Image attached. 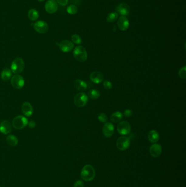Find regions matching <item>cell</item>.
<instances>
[{
	"label": "cell",
	"mask_w": 186,
	"mask_h": 187,
	"mask_svg": "<svg viewBox=\"0 0 186 187\" xmlns=\"http://www.w3.org/2000/svg\"><path fill=\"white\" fill-rule=\"evenodd\" d=\"M95 174L96 173L93 167L90 165H86L84 166L81 170L80 177L84 181L89 182L94 179Z\"/></svg>",
	"instance_id": "obj_1"
},
{
	"label": "cell",
	"mask_w": 186,
	"mask_h": 187,
	"mask_svg": "<svg viewBox=\"0 0 186 187\" xmlns=\"http://www.w3.org/2000/svg\"><path fill=\"white\" fill-rule=\"evenodd\" d=\"M74 57L79 62H84L87 59V53L85 48L81 46L76 47L73 51Z\"/></svg>",
	"instance_id": "obj_2"
},
{
	"label": "cell",
	"mask_w": 186,
	"mask_h": 187,
	"mask_svg": "<svg viewBox=\"0 0 186 187\" xmlns=\"http://www.w3.org/2000/svg\"><path fill=\"white\" fill-rule=\"evenodd\" d=\"M24 68V61L20 57H18L14 60L11 65V71L15 74L22 73Z\"/></svg>",
	"instance_id": "obj_3"
},
{
	"label": "cell",
	"mask_w": 186,
	"mask_h": 187,
	"mask_svg": "<svg viewBox=\"0 0 186 187\" xmlns=\"http://www.w3.org/2000/svg\"><path fill=\"white\" fill-rule=\"evenodd\" d=\"M28 119L22 116H18L14 118L12 122V125L15 129L21 130L26 127L28 125Z\"/></svg>",
	"instance_id": "obj_4"
},
{
	"label": "cell",
	"mask_w": 186,
	"mask_h": 187,
	"mask_svg": "<svg viewBox=\"0 0 186 187\" xmlns=\"http://www.w3.org/2000/svg\"><path fill=\"white\" fill-rule=\"evenodd\" d=\"M89 101L88 96L84 92H79L74 96V102L78 107H83L86 105Z\"/></svg>",
	"instance_id": "obj_5"
},
{
	"label": "cell",
	"mask_w": 186,
	"mask_h": 187,
	"mask_svg": "<svg viewBox=\"0 0 186 187\" xmlns=\"http://www.w3.org/2000/svg\"><path fill=\"white\" fill-rule=\"evenodd\" d=\"M11 83L15 89H20L24 86V79L19 74H15L12 77Z\"/></svg>",
	"instance_id": "obj_6"
},
{
	"label": "cell",
	"mask_w": 186,
	"mask_h": 187,
	"mask_svg": "<svg viewBox=\"0 0 186 187\" xmlns=\"http://www.w3.org/2000/svg\"><path fill=\"white\" fill-rule=\"evenodd\" d=\"M130 144V138L126 136H121L117 139L116 142V146L119 150L123 151L128 148Z\"/></svg>",
	"instance_id": "obj_7"
},
{
	"label": "cell",
	"mask_w": 186,
	"mask_h": 187,
	"mask_svg": "<svg viewBox=\"0 0 186 187\" xmlns=\"http://www.w3.org/2000/svg\"><path fill=\"white\" fill-rule=\"evenodd\" d=\"M117 130L119 134L122 135H126L130 133L131 127L129 123L126 121H122L117 125Z\"/></svg>",
	"instance_id": "obj_8"
},
{
	"label": "cell",
	"mask_w": 186,
	"mask_h": 187,
	"mask_svg": "<svg viewBox=\"0 0 186 187\" xmlns=\"http://www.w3.org/2000/svg\"><path fill=\"white\" fill-rule=\"evenodd\" d=\"M34 29L39 33H47L49 30V26L46 22L43 20H39L35 22L33 24Z\"/></svg>",
	"instance_id": "obj_9"
},
{
	"label": "cell",
	"mask_w": 186,
	"mask_h": 187,
	"mask_svg": "<svg viewBox=\"0 0 186 187\" xmlns=\"http://www.w3.org/2000/svg\"><path fill=\"white\" fill-rule=\"evenodd\" d=\"M46 12L49 14H54L57 11L58 4L55 0H48L45 5Z\"/></svg>",
	"instance_id": "obj_10"
},
{
	"label": "cell",
	"mask_w": 186,
	"mask_h": 187,
	"mask_svg": "<svg viewBox=\"0 0 186 187\" xmlns=\"http://www.w3.org/2000/svg\"><path fill=\"white\" fill-rule=\"evenodd\" d=\"M114 126L110 122L106 123L103 127V133L105 137L109 138L113 135L114 133Z\"/></svg>",
	"instance_id": "obj_11"
},
{
	"label": "cell",
	"mask_w": 186,
	"mask_h": 187,
	"mask_svg": "<svg viewBox=\"0 0 186 187\" xmlns=\"http://www.w3.org/2000/svg\"><path fill=\"white\" fill-rule=\"evenodd\" d=\"M59 49L64 53H68L73 50L74 44L72 42L69 40H64L59 43Z\"/></svg>",
	"instance_id": "obj_12"
},
{
	"label": "cell",
	"mask_w": 186,
	"mask_h": 187,
	"mask_svg": "<svg viewBox=\"0 0 186 187\" xmlns=\"http://www.w3.org/2000/svg\"><path fill=\"white\" fill-rule=\"evenodd\" d=\"M12 126L11 123L8 120H3L0 123V132L4 135H7L11 133Z\"/></svg>",
	"instance_id": "obj_13"
},
{
	"label": "cell",
	"mask_w": 186,
	"mask_h": 187,
	"mask_svg": "<svg viewBox=\"0 0 186 187\" xmlns=\"http://www.w3.org/2000/svg\"><path fill=\"white\" fill-rule=\"evenodd\" d=\"M116 10L122 16H128L130 13V6L125 3H120L116 7Z\"/></svg>",
	"instance_id": "obj_14"
},
{
	"label": "cell",
	"mask_w": 186,
	"mask_h": 187,
	"mask_svg": "<svg viewBox=\"0 0 186 187\" xmlns=\"http://www.w3.org/2000/svg\"><path fill=\"white\" fill-rule=\"evenodd\" d=\"M117 26L120 30L123 31H126L130 26V22L128 19L125 16H120L117 22Z\"/></svg>",
	"instance_id": "obj_15"
},
{
	"label": "cell",
	"mask_w": 186,
	"mask_h": 187,
	"mask_svg": "<svg viewBox=\"0 0 186 187\" xmlns=\"http://www.w3.org/2000/svg\"><path fill=\"white\" fill-rule=\"evenodd\" d=\"M162 152V146L159 144H154L150 147V153L153 157H158L161 154Z\"/></svg>",
	"instance_id": "obj_16"
},
{
	"label": "cell",
	"mask_w": 186,
	"mask_h": 187,
	"mask_svg": "<svg viewBox=\"0 0 186 187\" xmlns=\"http://www.w3.org/2000/svg\"><path fill=\"white\" fill-rule=\"evenodd\" d=\"M90 78L91 81L96 84H99V83H102L104 79V77H103L102 73H100V72H98V71L92 72L90 74Z\"/></svg>",
	"instance_id": "obj_17"
},
{
	"label": "cell",
	"mask_w": 186,
	"mask_h": 187,
	"mask_svg": "<svg viewBox=\"0 0 186 187\" xmlns=\"http://www.w3.org/2000/svg\"><path fill=\"white\" fill-rule=\"evenodd\" d=\"M22 110L23 114L27 117H30L32 116L33 112L32 106L31 103L28 102H25L22 104Z\"/></svg>",
	"instance_id": "obj_18"
},
{
	"label": "cell",
	"mask_w": 186,
	"mask_h": 187,
	"mask_svg": "<svg viewBox=\"0 0 186 187\" xmlns=\"http://www.w3.org/2000/svg\"><path fill=\"white\" fill-rule=\"evenodd\" d=\"M74 87L76 89L80 92H84L87 88V84L85 81L81 79H77L74 81Z\"/></svg>",
	"instance_id": "obj_19"
},
{
	"label": "cell",
	"mask_w": 186,
	"mask_h": 187,
	"mask_svg": "<svg viewBox=\"0 0 186 187\" xmlns=\"http://www.w3.org/2000/svg\"><path fill=\"white\" fill-rule=\"evenodd\" d=\"M148 140L152 143H156L159 141V133L156 130H151L148 133Z\"/></svg>",
	"instance_id": "obj_20"
},
{
	"label": "cell",
	"mask_w": 186,
	"mask_h": 187,
	"mask_svg": "<svg viewBox=\"0 0 186 187\" xmlns=\"http://www.w3.org/2000/svg\"><path fill=\"white\" fill-rule=\"evenodd\" d=\"M12 76V72L9 68H5L2 71L1 77L3 81H7L11 78Z\"/></svg>",
	"instance_id": "obj_21"
},
{
	"label": "cell",
	"mask_w": 186,
	"mask_h": 187,
	"mask_svg": "<svg viewBox=\"0 0 186 187\" xmlns=\"http://www.w3.org/2000/svg\"><path fill=\"white\" fill-rule=\"evenodd\" d=\"M123 118V114L120 112H115L111 115L110 120L112 122L116 123L121 121Z\"/></svg>",
	"instance_id": "obj_22"
},
{
	"label": "cell",
	"mask_w": 186,
	"mask_h": 187,
	"mask_svg": "<svg viewBox=\"0 0 186 187\" xmlns=\"http://www.w3.org/2000/svg\"><path fill=\"white\" fill-rule=\"evenodd\" d=\"M7 144L11 146H15L18 144V140L16 136L13 135H9L6 138Z\"/></svg>",
	"instance_id": "obj_23"
},
{
	"label": "cell",
	"mask_w": 186,
	"mask_h": 187,
	"mask_svg": "<svg viewBox=\"0 0 186 187\" xmlns=\"http://www.w3.org/2000/svg\"><path fill=\"white\" fill-rule=\"evenodd\" d=\"M39 13L38 11L35 9H31L29 11L28 13V17L31 21H36L39 18Z\"/></svg>",
	"instance_id": "obj_24"
},
{
	"label": "cell",
	"mask_w": 186,
	"mask_h": 187,
	"mask_svg": "<svg viewBox=\"0 0 186 187\" xmlns=\"http://www.w3.org/2000/svg\"><path fill=\"white\" fill-rule=\"evenodd\" d=\"M118 17H119V14L116 12H112L108 14L106 19L109 23H113L118 19Z\"/></svg>",
	"instance_id": "obj_25"
},
{
	"label": "cell",
	"mask_w": 186,
	"mask_h": 187,
	"mask_svg": "<svg viewBox=\"0 0 186 187\" xmlns=\"http://www.w3.org/2000/svg\"><path fill=\"white\" fill-rule=\"evenodd\" d=\"M90 98L93 100H97L100 98V92L97 90L92 89L90 90L88 93Z\"/></svg>",
	"instance_id": "obj_26"
},
{
	"label": "cell",
	"mask_w": 186,
	"mask_h": 187,
	"mask_svg": "<svg viewBox=\"0 0 186 187\" xmlns=\"http://www.w3.org/2000/svg\"><path fill=\"white\" fill-rule=\"evenodd\" d=\"M67 11L68 14L71 15H74L78 12V7L76 5H70L68 7Z\"/></svg>",
	"instance_id": "obj_27"
},
{
	"label": "cell",
	"mask_w": 186,
	"mask_h": 187,
	"mask_svg": "<svg viewBox=\"0 0 186 187\" xmlns=\"http://www.w3.org/2000/svg\"><path fill=\"white\" fill-rule=\"evenodd\" d=\"M71 39H72V42L76 44H80L82 42L81 37H80V36L77 34H74L72 36Z\"/></svg>",
	"instance_id": "obj_28"
},
{
	"label": "cell",
	"mask_w": 186,
	"mask_h": 187,
	"mask_svg": "<svg viewBox=\"0 0 186 187\" xmlns=\"http://www.w3.org/2000/svg\"><path fill=\"white\" fill-rule=\"evenodd\" d=\"M178 76L182 79H186V67L184 66L181 68L178 71Z\"/></svg>",
	"instance_id": "obj_29"
},
{
	"label": "cell",
	"mask_w": 186,
	"mask_h": 187,
	"mask_svg": "<svg viewBox=\"0 0 186 187\" xmlns=\"http://www.w3.org/2000/svg\"><path fill=\"white\" fill-rule=\"evenodd\" d=\"M98 119L100 120V122L102 123H105L108 120V117L107 114L104 113H100L98 116Z\"/></svg>",
	"instance_id": "obj_30"
},
{
	"label": "cell",
	"mask_w": 186,
	"mask_h": 187,
	"mask_svg": "<svg viewBox=\"0 0 186 187\" xmlns=\"http://www.w3.org/2000/svg\"><path fill=\"white\" fill-rule=\"evenodd\" d=\"M103 86L106 89L109 90L112 88L113 84L109 81H103Z\"/></svg>",
	"instance_id": "obj_31"
},
{
	"label": "cell",
	"mask_w": 186,
	"mask_h": 187,
	"mask_svg": "<svg viewBox=\"0 0 186 187\" xmlns=\"http://www.w3.org/2000/svg\"><path fill=\"white\" fill-rule=\"evenodd\" d=\"M133 114V112L132 110H130V109H127L126 110H125L123 113V115L125 117H130L132 116Z\"/></svg>",
	"instance_id": "obj_32"
},
{
	"label": "cell",
	"mask_w": 186,
	"mask_h": 187,
	"mask_svg": "<svg viewBox=\"0 0 186 187\" xmlns=\"http://www.w3.org/2000/svg\"><path fill=\"white\" fill-rule=\"evenodd\" d=\"M84 182H83L81 180H79L77 181L76 183H74L73 187H84Z\"/></svg>",
	"instance_id": "obj_33"
},
{
	"label": "cell",
	"mask_w": 186,
	"mask_h": 187,
	"mask_svg": "<svg viewBox=\"0 0 186 187\" xmlns=\"http://www.w3.org/2000/svg\"><path fill=\"white\" fill-rule=\"evenodd\" d=\"M68 1L69 0H56V1L58 4H59V5H63V6L67 5L68 3Z\"/></svg>",
	"instance_id": "obj_34"
},
{
	"label": "cell",
	"mask_w": 186,
	"mask_h": 187,
	"mask_svg": "<svg viewBox=\"0 0 186 187\" xmlns=\"http://www.w3.org/2000/svg\"><path fill=\"white\" fill-rule=\"evenodd\" d=\"M70 2L73 5H79L81 3V0H70Z\"/></svg>",
	"instance_id": "obj_35"
},
{
	"label": "cell",
	"mask_w": 186,
	"mask_h": 187,
	"mask_svg": "<svg viewBox=\"0 0 186 187\" xmlns=\"http://www.w3.org/2000/svg\"><path fill=\"white\" fill-rule=\"evenodd\" d=\"M28 125L30 128H34L35 127L36 124L34 121H30V122L28 123Z\"/></svg>",
	"instance_id": "obj_36"
},
{
	"label": "cell",
	"mask_w": 186,
	"mask_h": 187,
	"mask_svg": "<svg viewBox=\"0 0 186 187\" xmlns=\"http://www.w3.org/2000/svg\"><path fill=\"white\" fill-rule=\"evenodd\" d=\"M38 1L39 2H43L45 0H38Z\"/></svg>",
	"instance_id": "obj_37"
}]
</instances>
